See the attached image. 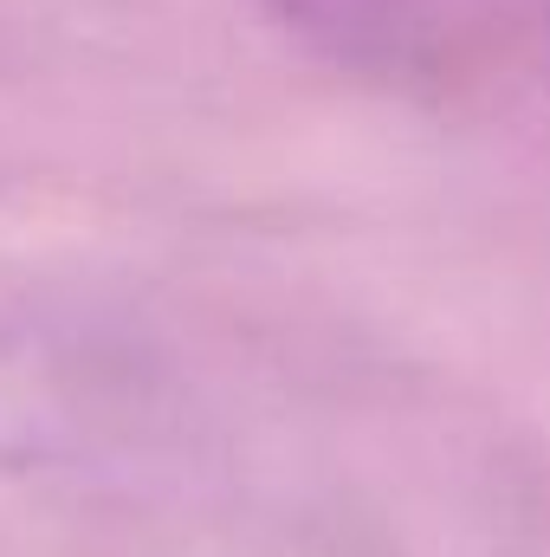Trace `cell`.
I'll list each match as a JSON object with an SVG mask.
<instances>
[{"label":"cell","mask_w":550,"mask_h":557,"mask_svg":"<svg viewBox=\"0 0 550 557\" xmlns=\"http://www.w3.org/2000/svg\"><path fill=\"white\" fill-rule=\"evenodd\" d=\"M330 72L402 91L473 98L525 72L550 39V0H253Z\"/></svg>","instance_id":"obj_1"}]
</instances>
